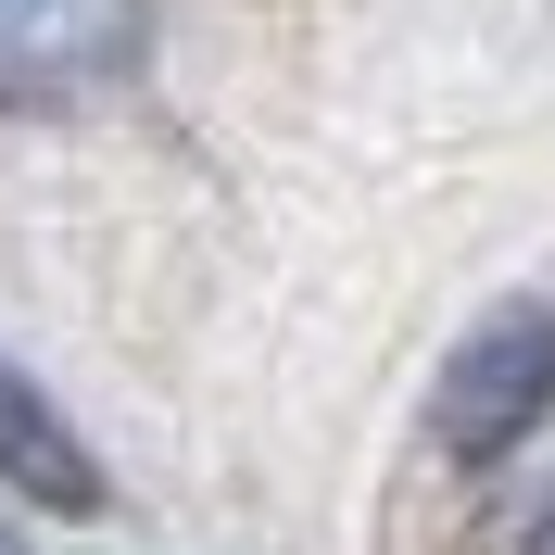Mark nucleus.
Segmentation results:
<instances>
[{"mask_svg":"<svg viewBox=\"0 0 555 555\" xmlns=\"http://www.w3.org/2000/svg\"><path fill=\"white\" fill-rule=\"evenodd\" d=\"M530 555H555V505H543V530H530Z\"/></svg>","mask_w":555,"mask_h":555,"instance_id":"7ed1b4c3","label":"nucleus"},{"mask_svg":"<svg viewBox=\"0 0 555 555\" xmlns=\"http://www.w3.org/2000/svg\"><path fill=\"white\" fill-rule=\"evenodd\" d=\"M0 492H26L51 518H89V505H102V454L51 416V391H38L26 366H0Z\"/></svg>","mask_w":555,"mask_h":555,"instance_id":"f03ea898","label":"nucleus"},{"mask_svg":"<svg viewBox=\"0 0 555 555\" xmlns=\"http://www.w3.org/2000/svg\"><path fill=\"white\" fill-rule=\"evenodd\" d=\"M0 555H26V543H13V530H0Z\"/></svg>","mask_w":555,"mask_h":555,"instance_id":"20e7f679","label":"nucleus"},{"mask_svg":"<svg viewBox=\"0 0 555 555\" xmlns=\"http://www.w3.org/2000/svg\"><path fill=\"white\" fill-rule=\"evenodd\" d=\"M555 416V304H492L467 341H454L442 391H429V442L454 467H492L518 454L530 429Z\"/></svg>","mask_w":555,"mask_h":555,"instance_id":"f257e3e1","label":"nucleus"}]
</instances>
